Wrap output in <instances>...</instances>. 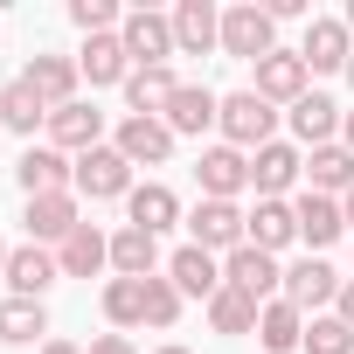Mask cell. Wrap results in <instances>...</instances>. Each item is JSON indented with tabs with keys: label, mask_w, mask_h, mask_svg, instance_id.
Segmentation results:
<instances>
[{
	"label": "cell",
	"mask_w": 354,
	"mask_h": 354,
	"mask_svg": "<svg viewBox=\"0 0 354 354\" xmlns=\"http://www.w3.org/2000/svg\"><path fill=\"white\" fill-rule=\"evenodd\" d=\"M292 216H299V243H306L313 257H319L326 243H340V230H347L340 202H333V195H313V188H306V195L292 202Z\"/></svg>",
	"instance_id": "cell-18"
},
{
	"label": "cell",
	"mask_w": 354,
	"mask_h": 354,
	"mask_svg": "<svg viewBox=\"0 0 354 354\" xmlns=\"http://www.w3.org/2000/svg\"><path fill=\"white\" fill-rule=\"evenodd\" d=\"M125 209H132V230H146V236H160V230H174V223H181V195H174V188H160V181L132 188V195H125Z\"/></svg>",
	"instance_id": "cell-24"
},
{
	"label": "cell",
	"mask_w": 354,
	"mask_h": 354,
	"mask_svg": "<svg viewBox=\"0 0 354 354\" xmlns=\"http://www.w3.org/2000/svg\"><path fill=\"white\" fill-rule=\"evenodd\" d=\"M195 181H202V202H236V195L250 188V153L209 146V153L195 160Z\"/></svg>",
	"instance_id": "cell-8"
},
{
	"label": "cell",
	"mask_w": 354,
	"mask_h": 354,
	"mask_svg": "<svg viewBox=\"0 0 354 354\" xmlns=\"http://www.w3.org/2000/svg\"><path fill=\"white\" fill-rule=\"evenodd\" d=\"M174 319H181V285L160 271V278H146V326H174Z\"/></svg>",
	"instance_id": "cell-36"
},
{
	"label": "cell",
	"mask_w": 354,
	"mask_h": 354,
	"mask_svg": "<svg viewBox=\"0 0 354 354\" xmlns=\"http://www.w3.org/2000/svg\"><path fill=\"white\" fill-rule=\"evenodd\" d=\"M118 42H125L132 70H160L167 56H181V49H174V15H153V8H132L118 21Z\"/></svg>",
	"instance_id": "cell-3"
},
{
	"label": "cell",
	"mask_w": 354,
	"mask_h": 354,
	"mask_svg": "<svg viewBox=\"0 0 354 354\" xmlns=\"http://www.w3.org/2000/svg\"><path fill=\"white\" fill-rule=\"evenodd\" d=\"M340 21H347V35H354V0H347V15H340Z\"/></svg>",
	"instance_id": "cell-43"
},
{
	"label": "cell",
	"mask_w": 354,
	"mask_h": 354,
	"mask_svg": "<svg viewBox=\"0 0 354 354\" xmlns=\"http://www.w3.org/2000/svg\"><path fill=\"white\" fill-rule=\"evenodd\" d=\"M167 278L181 285V299H216L223 292V264L209 250H195V243H181V250L167 257Z\"/></svg>",
	"instance_id": "cell-21"
},
{
	"label": "cell",
	"mask_w": 354,
	"mask_h": 354,
	"mask_svg": "<svg viewBox=\"0 0 354 354\" xmlns=\"http://www.w3.org/2000/svg\"><path fill=\"white\" fill-rule=\"evenodd\" d=\"M0 125L21 132V139H35V125H49V104L35 97V84H28V77H15L8 91H0Z\"/></svg>",
	"instance_id": "cell-30"
},
{
	"label": "cell",
	"mask_w": 354,
	"mask_h": 354,
	"mask_svg": "<svg viewBox=\"0 0 354 354\" xmlns=\"http://www.w3.org/2000/svg\"><path fill=\"white\" fill-rule=\"evenodd\" d=\"M188 243L209 250V257H216V250L230 257V250L250 243V216H243L236 202H195V216H188Z\"/></svg>",
	"instance_id": "cell-4"
},
{
	"label": "cell",
	"mask_w": 354,
	"mask_h": 354,
	"mask_svg": "<svg viewBox=\"0 0 354 354\" xmlns=\"http://www.w3.org/2000/svg\"><path fill=\"white\" fill-rule=\"evenodd\" d=\"M104 319L111 326H146V278H111L104 285Z\"/></svg>",
	"instance_id": "cell-34"
},
{
	"label": "cell",
	"mask_w": 354,
	"mask_h": 354,
	"mask_svg": "<svg viewBox=\"0 0 354 354\" xmlns=\"http://www.w3.org/2000/svg\"><path fill=\"white\" fill-rule=\"evenodd\" d=\"M0 278H8V243H0Z\"/></svg>",
	"instance_id": "cell-44"
},
{
	"label": "cell",
	"mask_w": 354,
	"mask_h": 354,
	"mask_svg": "<svg viewBox=\"0 0 354 354\" xmlns=\"http://www.w3.org/2000/svg\"><path fill=\"white\" fill-rule=\"evenodd\" d=\"M0 340H8V347H35V340H49V313H42V299H8V306H0Z\"/></svg>",
	"instance_id": "cell-32"
},
{
	"label": "cell",
	"mask_w": 354,
	"mask_h": 354,
	"mask_svg": "<svg viewBox=\"0 0 354 354\" xmlns=\"http://www.w3.org/2000/svg\"><path fill=\"white\" fill-rule=\"evenodd\" d=\"M111 271L118 278H160V236H146V230H118L111 236Z\"/></svg>",
	"instance_id": "cell-26"
},
{
	"label": "cell",
	"mask_w": 354,
	"mask_h": 354,
	"mask_svg": "<svg viewBox=\"0 0 354 354\" xmlns=\"http://www.w3.org/2000/svg\"><path fill=\"white\" fill-rule=\"evenodd\" d=\"M340 216H347V230H354V188H347V195H340Z\"/></svg>",
	"instance_id": "cell-42"
},
{
	"label": "cell",
	"mask_w": 354,
	"mask_h": 354,
	"mask_svg": "<svg viewBox=\"0 0 354 354\" xmlns=\"http://www.w3.org/2000/svg\"><path fill=\"white\" fill-rule=\"evenodd\" d=\"M56 278H63L56 250H42V243H21V250H8V292H15V299H42Z\"/></svg>",
	"instance_id": "cell-19"
},
{
	"label": "cell",
	"mask_w": 354,
	"mask_h": 354,
	"mask_svg": "<svg viewBox=\"0 0 354 354\" xmlns=\"http://www.w3.org/2000/svg\"><path fill=\"white\" fill-rule=\"evenodd\" d=\"M77 70L91 77V91H104V84H125V77H132V56H125L118 35H91L84 56H77Z\"/></svg>",
	"instance_id": "cell-25"
},
{
	"label": "cell",
	"mask_w": 354,
	"mask_h": 354,
	"mask_svg": "<svg viewBox=\"0 0 354 354\" xmlns=\"http://www.w3.org/2000/svg\"><path fill=\"white\" fill-rule=\"evenodd\" d=\"M42 354H84V347H77V340H56V333H49V340H42Z\"/></svg>",
	"instance_id": "cell-40"
},
{
	"label": "cell",
	"mask_w": 354,
	"mask_h": 354,
	"mask_svg": "<svg viewBox=\"0 0 354 354\" xmlns=\"http://www.w3.org/2000/svg\"><path fill=\"white\" fill-rule=\"evenodd\" d=\"M15 181H21L28 202H35V195H77V160L56 153V146H28L21 167H15Z\"/></svg>",
	"instance_id": "cell-7"
},
{
	"label": "cell",
	"mask_w": 354,
	"mask_h": 354,
	"mask_svg": "<svg viewBox=\"0 0 354 354\" xmlns=\"http://www.w3.org/2000/svg\"><path fill=\"white\" fill-rule=\"evenodd\" d=\"M70 21L84 28V35H118V0H70Z\"/></svg>",
	"instance_id": "cell-37"
},
{
	"label": "cell",
	"mask_w": 354,
	"mask_h": 354,
	"mask_svg": "<svg viewBox=\"0 0 354 354\" xmlns=\"http://www.w3.org/2000/svg\"><path fill=\"white\" fill-rule=\"evenodd\" d=\"M174 91H181V77H174L167 63H160V70H132V77H125V104H132L139 118H160V111L174 104Z\"/></svg>",
	"instance_id": "cell-28"
},
{
	"label": "cell",
	"mask_w": 354,
	"mask_h": 354,
	"mask_svg": "<svg viewBox=\"0 0 354 354\" xmlns=\"http://www.w3.org/2000/svg\"><path fill=\"white\" fill-rule=\"evenodd\" d=\"M299 56H306V70H313V77H326V70H347V56H354V35H347V21L319 15V21L306 28Z\"/></svg>",
	"instance_id": "cell-17"
},
{
	"label": "cell",
	"mask_w": 354,
	"mask_h": 354,
	"mask_svg": "<svg viewBox=\"0 0 354 354\" xmlns=\"http://www.w3.org/2000/svg\"><path fill=\"white\" fill-rule=\"evenodd\" d=\"M257 313H264V306H257L250 292H236V285H223V292L209 299V326H216V333H257Z\"/></svg>",
	"instance_id": "cell-33"
},
{
	"label": "cell",
	"mask_w": 354,
	"mask_h": 354,
	"mask_svg": "<svg viewBox=\"0 0 354 354\" xmlns=\"http://www.w3.org/2000/svg\"><path fill=\"white\" fill-rule=\"evenodd\" d=\"M306 354H354V326L340 313H313L306 319Z\"/></svg>",
	"instance_id": "cell-35"
},
{
	"label": "cell",
	"mask_w": 354,
	"mask_h": 354,
	"mask_svg": "<svg viewBox=\"0 0 354 354\" xmlns=\"http://www.w3.org/2000/svg\"><path fill=\"white\" fill-rule=\"evenodd\" d=\"M84 354H139V347H132V340H125V333H97V340H91V347H84Z\"/></svg>",
	"instance_id": "cell-38"
},
{
	"label": "cell",
	"mask_w": 354,
	"mask_h": 354,
	"mask_svg": "<svg viewBox=\"0 0 354 354\" xmlns=\"http://www.w3.org/2000/svg\"><path fill=\"white\" fill-rule=\"evenodd\" d=\"M278 299H292V306L313 319L326 299H340V278H333V264H326V257H299V264L285 271V292H278Z\"/></svg>",
	"instance_id": "cell-14"
},
{
	"label": "cell",
	"mask_w": 354,
	"mask_h": 354,
	"mask_svg": "<svg viewBox=\"0 0 354 354\" xmlns=\"http://www.w3.org/2000/svg\"><path fill=\"white\" fill-rule=\"evenodd\" d=\"M77 195H91V202H118V195H132V160H125L118 146H91V153H77Z\"/></svg>",
	"instance_id": "cell-5"
},
{
	"label": "cell",
	"mask_w": 354,
	"mask_h": 354,
	"mask_svg": "<svg viewBox=\"0 0 354 354\" xmlns=\"http://www.w3.org/2000/svg\"><path fill=\"white\" fill-rule=\"evenodd\" d=\"M56 264H63V278H97V271L111 264V236H104L97 223H77V236L56 250Z\"/></svg>",
	"instance_id": "cell-23"
},
{
	"label": "cell",
	"mask_w": 354,
	"mask_h": 354,
	"mask_svg": "<svg viewBox=\"0 0 354 354\" xmlns=\"http://www.w3.org/2000/svg\"><path fill=\"white\" fill-rule=\"evenodd\" d=\"M21 223H28V243H42V250L56 243V250H63V243L77 236V223H84V216H77V195H35Z\"/></svg>",
	"instance_id": "cell-13"
},
{
	"label": "cell",
	"mask_w": 354,
	"mask_h": 354,
	"mask_svg": "<svg viewBox=\"0 0 354 354\" xmlns=\"http://www.w3.org/2000/svg\"><path fill=\"white\" fill-rule=\"evenodd\" d=\"M347 84H354V56H347Z\"/></svg>",
	"instance_id": "cell-46"
},
{
	"label": "cell",
	"mask_w": 354,
	"mask_h": 354,
	"mask_svg": "<svg viewBox=\"0 0 354 354\" xmlns=\"http://www.w3.org/2000/svg\"><path fill=\"white\" fill-rule=\"evenodd\" d=\"M174 49H181V56L223 49V15L209 8V0H181V8H174Z\"/></svg>",
	"instance_id": "cell-16"
},
{
	"label": "cell",
	"mask_w": 354,
	"mask_h": 354,
	"mask_svg": "<svg viewBox=\"0 0 354 354\" xmlns=\"http://www.w3.org/2000/svg\"><path fill=\"white\" fill-rule=\"evenodd\" d=\"M306 174V153L299 146H285V139H271V146H257L250 153V188H257V202H285V188Z\"/></svg>",
	"instance_id": "cell-9"
},
{
	"label": "cell",
	"mask_w": 354,
	"mask_h": 354,
	"mask_svg": "<svg viewBox=\"0 0 354 354\" xmlns=\"http://www.w3.org/2000/svg\"><path fill=\"white\" fill-rule=\"evenodd\" d=\"M250 243L257 250H285V243H299V216H292V202H257L250 209Z\"/></svg>",
	"instance_id": "cell-31"
},
{
	"label": "cell",
	"mask_w": 354,
	"mask_h": 354,
	"mask_svg": "<svg viewBox=\"0 0 354 354\" xmlns=\"http://www.w3.org/2000/svg\"><path fill=\"white\" fill-rule=\"evenodd\" d=\"M257 340H264L271 354H292V347H306V313H299L292 299H271V306L257 313Z\"/></svg>",
	"instance_id": "cell-29"
},
{
	"label": "cell",
	"mask_w": 354,
	"mask_h": 354,
	"mask_svg": "<svg viewBox=\"0 0 354 354\" xmlns=\"http://www.w3.org/2000/svg\"><path fill=\"white\" fill-rule=\"evenodd\" d=\"M340 118H347V111H340L333 97L306 91V97L292 104V139H299V146H333V139H340Z\"/></svg>",
	"instance_id": "cell-22"
},
{
	"label": "cell",
	"mask_w": 354,
	"mask_h": 354,
	"mask_svg": "<svg viewBox=\"0 0 354 354\" xmlns=\"http://www.w3.org/2000/svg\"><path fill=\"white\" fill-rule=\"evenodd\" d=\"M160 354H188V347H160Z\"/></svg>",
	"instance_id": "cell-45"
},
{
	"label": "cell",
	"mask_w": 354,
	"mask_h": 354,
	"mask_svg": "<svg viewBox=\"0 0 354 354\" xmlns=\"http://www.w3.org/2000/svg\"><path fill=\"white\" fill-rule=\"evenodd\" d=\"M216 132H223V146H236V153H257V146H271V132H278V111H271L257 91H230V97H223V118H216Z\"/></svg>",
	"instance_id": "cell-1"
},
{
	"label": "cell",
	"mask_w": 354,
	"mask_h": 354,
	"mask_svg": "<svg viewBox=\"0 0 354 354\" xmlns=\"http://www.w3.org/2000/svg\"><path fill=\"white\" fill-rule=\"evenodd\" d=\"M21 77L35 84V97H42L49 111H63V104H77V84H84V70H77V56H35V63H28Z\"/></svg>",
	"instance_id": "cell-20"
},
{
	"label": "cell",
	"mask_w": 354,
	"mask_h": 354,
	"mask_svg": "<svg viewBox=\"0 0 354 354\" xmlns=\"http://www.w3.org/2000/svg\"><path fill=\"white\" fill-rule=\"evenodd\" d=\"M132 167H160L167 153H174V132H167V118H139V111H125L118 118V139H111Z\"/></svg>",
	"instance_id": "cell-12"
},
{
	"label": "cell",
	"mask_w": 354,
	"mask_h": 354,
	"mask_svg": "<svg viewBox=\"0 0 354 354\" xmlns=\"http://www.w3.org/2000/svg\"><path fill=\"white\" fill-rule=\"evenodd\" d=\"M333 313H340V319L354 326V278H340V299H333Z\"/></svg>",
	"instance_id": "cell-39"
},
{
	"label": "cell",
	"mask_w": 354,
	"mask_h": 354,
	"mask_svg": "<svg viewBox=\"0 0 354 354\" xmlns=\"http://www.w3.org/2000/svg\"><path fill=\"white\" fill-rule=\"evenodd\" d=\"M306 174H313V195H333V202H340V195L354 188V153H347L340 139H333V146H313V153H306Z\"/></svg>",
	"instance_id": "cell-27"
},
{
	"label": "cell",
	"mask_w": 354,
	"mask_h": 354,
	"mask_svg": "<svg viewBox=\"0 0 354 354\" xmlns=\"http://www.w3.org/2000/svg\"><path fill=\"white\" fill-rule=\"evenodd\" d=\"M160 118H167V132H174V139H181V132H188V139H202V132L223 118V97H216L209 84H181V91H174V104H167Z\"/></svg>",
	"instance_id": "cell-15"
},
{
	"label": "cell",
	"mask_w": 354,
	"mask_h": 354,
	"mask_svg": "<svg viewBox=\"0 0 354 354\" xmlns=\"http://www.w3.org/2000/svg\"><path fill=\"white\" fill-rule=\"evenodd\" d=\"M340 146H347V153H354V111H347V118H340Z\"/></svg>",
	"instance_id": "cell-41"
},
{
	"label": "cell",
	"mask_w": 354,
	"mask_h": 354,
	"mask_svg": "<svg viewBox=\"0 0 354 354\" xmlns=\"http://www.w3.org/2000/svg\"><path fill=\"white\" fill-rule=\"evenodd\" d=\"M49 146L56 153H91V146H104V111L97 104H63V111H49Z\"/></svg>",
	"instance_id": "cell-11"
},
{
	"label": "cell",
	"mask_w": 354,
	"mask_h": 354,
	"mask_svg": "<svg viewBox=\"0 0 354 354\" xmlns=\"http://www.w3.org/2000/svg\"><path fill=\"white\" fill-rule=\"evenodd\" d=\"M306 77H313V70H306L299 49H271V56L257 63V84H250V91H257L264 104H299V97H306Z\"/></svg>",
	"instance_id": "cell-10"
},
{
	"label": "cell",
	"mask_w": 354,
	"mask_h": 354,
	"mask_svg": "<svg viewBox=\"0 0 354 354\" xmlns=\"http://www.w3.org/2000/svg\"><path fill=\"white\" fill-rule=\"evenodd\" d=\"M223 285H236V292H250L257 306H271V299L285 292V271H278V257H271V250L243 243V250H230V257H223Z\"/></svg>",
	"instance_id": "cell-6"
},
{
	"label": "cell",
	"mask_w": 354,
	"mask_h": 354,
	"mask_svg": "<svg viewBox=\"0 0 354 354\" xmlns=\"http://www.w3.org/2000/svg\"><path fill=\"white\" fill-rule=\"evenodd\" d=\"M278 49V21L271 8L243 0V8H223V56H243V63H264Z\"/></svg>",
	"instance_id": "cell-2"
}]
</instances>
